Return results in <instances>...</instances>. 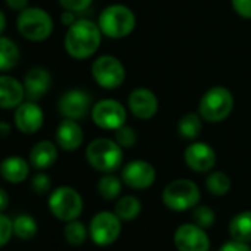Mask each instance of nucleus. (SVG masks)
I'll return each instance as SVG.
<instances>
[{
	"label": "nucleus",
	"mask_w": 251,
	"mask_h": 251,
	"mask_svg": "<svg viewBox=\"0 0 251 251\" xmlns=\"http://www.w3.org/2000/svg\"><path fill=\"white\" fill-rule=\"evenodd\" d=\"M103 34L96 21L78 18L67 27L64 36V49L67 55L75 61H86L96 55L102 45Z\"/></svg>",
	"instance_id": "f257e3e1"
},
{
	"label": "nucleus",
	"mask_w": 251,
	"mask_h": 251,
	"mask_svg": "<svg viewBox=\"0 0 251 251\" xmlns=\"http://www.w3.org/2000/svg\"><path fill=\"white\" fill-rule=\"evenodd\" d=\"M96 23L103 37H108L111 40H121L129 37L138 25L133 9L123 3H112L103 8Z\"/></svg>",
	"instance_id": "f03ea898"
},
{
	"label": "nucleus",
	"mask_w": 251,
	"mask_h": 251,
	"mask_svg": "<svg viewBox=\"0 0 251 251\" xmlns=\"http://www.w3.org/2000/svg\"><path fill=\"white\" fill-rule=\"evenodd\" d=\"M55 30L52 15L40 6H28L17 17V31L31 43H42L50 39Z\"/></svg>",
	"instance_id": "7ed1b4c3"
},
{
	"label": "nucleus",
	"mask_w": 251,
	"mask_h": 251,
	"mask_svg": "<svg viewBox=\"0 0 251 251\" xmlns=\"http://www.w3.org/2000/svg\"><path fill=\"white\" fill-rule=\"evenodd\" d=\"M124 150L114 141V138H96L86 147V161L99 173H114L123 167Z\"/></svg>",
	"instance_id": "20e7f679"
},
{
	"label": "nucleus",
	"mask_w": 251,
	"mask_h": 251,
	"mask_svg": "<svg viewBox=\"0 0 251 251\" xmlns=\"http://www.w3.org/2000/svg\"><path fill=\"white\" fill-rule=\"evenodd\" d=\"M235 106V98L232 92L225 86H213L207 89L200 102L198 114L205 123H223L229 118Z\"/></svg>",
	"instance_id": "39448f33"
},
{
	"label": "nucleus",
	"mask_w": 251,
	"mask_h": 251,
	"mask_svg": "<svg viewBox=\"0 0 251 251\" xmlns=\"http://www.w3.org/2000/svg\"><path fill=\"white\" fill-rule=\"evenodd\" d=\"M161 200L169 210L182 213L198 205L201 191L191 179H175L163 189Z\"/></svg>",
	"instance_id": "423d86ee"
},
{
	"label": "nucleus",
	"mask_w": 251,
	"mask_h": 251,
	"mask_svg": "<svg viewBox=\"0 0 251 251\" xmlns=\"http://www.w3.org/2000/svg\"><path fill=\"white\" fill-rule=\"evenodd\" d=\"M48 207L53 217L67 223L81 216L84 202L77 189L62 185L50 191L48 198Z\"/></svg>",
	"instance_id": "0eeeda50"
},
{
	"label": "nucleus",
	"mask_w": 251,
	"mask_h": 251,
	"mask_svg": "<svg viewBox=\"0 0 251 251\" xmlns=\"http://www.w3.org/2000/svg\"><path fill=\"white\" fill-rule=\"evenodd\" d=\"M93 81L105 90H115L126 81V67L114 55H100L90 65Z\"/></svg>",
	"instance_id": "6e6552de"
},
{
	"label": "nucleus",
	"mask_w": 251,
	"mask_h": 251,
	"mask_svg": "<svg viewBox=\"0 0 251 251\" xmlns=\"http://www.w3.org/2000/svg\"><path fill=\"white\" fill-rule=\"evenodd\" d=\"M129 109L120 100L112 98H105L93 103L90 111V118L96 127L100 130L114 132L127 121Z\"/></svg>",
	"instance_id": "1a4fd4ad"
},
{
	"label": "nucleus",
	"mask_w": 251,
	"mask_h": 251,
	"mask_svg": "<svg viewBox=\"0 0 251 251\" xmlns=\"http://www.w3.org/2000/svg\"><path fill=\"white\" fill-rule=\"evenodd\" d=\"M121 233V219L112 211L96 213L89 225V235L93 244L108 247L114 244Z\"/></svg>",
	"instance_id": "9d476101"
},
{
	"label": "nucleus",
	"mask_w": 251,
	"mask_h": 251,
	"mask_svg": "<svg viewBox=\"0 0 251 251\" xmlns=\"http://www.w3.org/2000/svg\"><path fill=\"white\" fill-rule=\"evenodd\" d=\"M93 106L92 95L84 89H68L64 92L58 100V111L62 118L71 120H83L87 114H90Z\"/></svg>",
	"instance_id": "9b49d317"
},
{
	"label": "nucleus",
	"mask_w": 251,
	"mask_h": 251,
	"mask_svg": "<svg viewBox=\"0 0 251 251\" xmlns=\"http://www.w3.org/2000/svg\"><path fill=\"white\" fill-rule=\"evenodd\" d=\"M45 124V111L39 102L25 99L20 106L14 109V127L25 135L31 136L40 132Z\"/></svg>",
	"instance_id": "f8f14e48"
},
{
	"label": "nucleus",
	"mask_w": 251,
	"mask_h": 251,
	"mask_svg": "<svg viewBox=\"0 0 251 251\" xmlns=\"http://www.w3.org/2000/svg\"><path fill=\"white\" fill-rule=\"evenodd\" d=\"M120 177L126 186L136 191H144L154 185L157 179V170L147 160H133L121 167Z\"/></svg>",
	"instance_id": "ddd939ff"
},
{
	"label": "nucleus",
	"mask_w": 251,
	"mask_h": 251,
	"mask_svg": "<svg viewBox=\"0 0 251 251\" xmlns=\"http://www.w3.org/2000/svg\"><path fill=\"white\" fill-rule=\"evenodd\" d=\"M185 164L195 173H208L217 163V154L214 148L202 141H192L183 152Z\"/></svg>",
	"instance_id": "4468645a"
},
{
	"label": "nucleus",
	"mask_w": 251,
	"mask_h": 251,
	"mask_svg": "<svg viewBox=\"0 0 251 251\" xmlns=\"http://www.w3.org/2000/svg\"><path fill=\"white\" fill-rule=\"evenodd\" d=\"M127 109L129 112L138 118L148 121L154 118L160 109V100L157 95L148 87H136L127 96Z\"/></svg>",
	"instance_id": "2eb2a0df"
},
{
	"label": "nucleus",
	"mask_w": 251,
	"mask_h": 251,
	"mask_svg": "<svg viewBox=\"0 0 251 251\" xmlns=\"http://www.w3.org/2000/svg\"><path fill=\"white\" fill-rule=\"evenodd\" d=\"M175 247L179 251H208L210 238L205 230L195 223L180 225L173 236Z\"/></svg>",
	"instance_id": "dca6fc26"
},
{
	"label": "nucleus",
	"mask_w": 251,
	"mask_h": 251,
	"mask_svg": "<svg viewBox=\"0 0 251 251\" xmlns=\"http://www.w3.org/2000/svg\"><path fill=\"white\" fill-rule=\"evenodd\" d=\"M55 142L59 150L65 152H74L84 144V132L80 121L64 118L59 121L55 130Z\"/></svg>",
	"instance_id": "f3484780"
},
{
	"label": "nucleus",
	"mask_w": 251,
	"mask_h": 251,
	"mask_svg": "<svg viewBox=\"0 0 251 251\" xmlns=\"http://www.w3.org/2000/svg\"><path fill=\"white\" fill-rule=\"evenodd\" d=\"M52 81H53V78L48 68H45V67L30 68L23 78L24 89H25V98L28 100L39 102L50 90Z\"/></svg>",
	"instance_id": "a211bd4d"
},
{
	"label": "nucleus",
	"mask_w": 251,
	"mask_h": 251,
	"mask_svg": "<svg viewBox=\"0 0 251 251\" xmlns=\"http://www.w3.org/2000/svg\"><path fill=\"white\" fill-rule=\"evenodd\" d=\"M25 99L24 83L8 73H0V109L14 111Z\"/></svg>",
	"instance_id": "6ab92c4d"
},
{
	"label": "nucleus",
	"mask_w": 251,
	"mask_h": 251,
	"mask_svg": "<svg viewBox=\"0 0 251 251\" xmlns=\"http://www.w3.org/2000/svg\"><path fill=\"white\" fill-rule=\"evenodd\" d=\"M58 154H59V147L56 145V142L43 139L31 147L28 152V161L31 167L36 169L37 172H46L58 161Z\"/></svg>",
	"instance_id": "aec40b11"
},
{
	"label": "nucleus",
	"mask_w": 251,
	"mask_h": 251,
	"mask_svg": "<svg viewBox=\"0 0 251 251\" xmlns=\"http://www.w3.org/2000/svg\"><path fill=\"white\" fill-rule=\"evenodd\" d=\"M31 169L33 167L28 158H24L21 155H9L0 161V176L12 185L25 182L30 177Z\"/></svg>",
	"instance_id": "412c9836"
},
{
	"label": "nucleus",
	"mask_w": 251,
	"mask_h": 251,
	"mask_svg": "<svg viewBox=\"0 0 251 251\" xmlns=\"http://www.w3.org/2000/svg\"><path fill=\"white\" fill-rule=\"evenodd\" d=\"M21 61V49L18 43L8 37L0 36V73H9Z\"/></svg>",
	"instance_id": "4be33fe9"
},
{
	"label": "nucleus",
	"mask_w": 251,
	"mask_h": 251,
	"mask_svg": "<svg viewBox=\"0 0 251 251\" xmlns=\"http://www.w3.org/2000/svg\"><path fill=\"white\" fill-rule=\"evenodd\" d=\"M202 126H204V120L202 117L197 112H188L183 117H180V120L177 121V133L182 139L185 141H197L202 132Z\"/></svg>",
	"instance_id": "5701e85b"
},
{
	"label": "nucleus",
	"mask_w": 251,
	"mask_h": 251,
	"mask_svg": "<svg viewBox=\"0 0 251 251\" xmlns=\"http://www.w3.org/2000/svg\"><path fill=\"white\" fill-rule=\"evenodd\" d=\"M229 235L241 242H251V211L245 210L235 214L229 222Z\"/></svg>",
	"instance_id": "b1692460"
},
{
	"label": "nucleus",
	"mask_w": 251,
	"mask_h": 251,
	"mask_svg": "<svg viewBox=\"0 0 251 251\" xmlns=\"http://www.w3.org/2000/svg\"><path fill=\"white\" fill-rule=\"evenodd\" d=\"M142 211V202L135 195H124L117 200L114 213L121 219V222H132Z\"/></svg>",
	"instance_id": "393cba45"
},
{
	"label": "nucleus",
	"mask_w": 251,
	"mask_h": 251,
	"mask_svg": "<svg viewBox=\"0 0 251 251\" xmlns=\"http://www.w3.org/2000/svg\"><path fill=\"white\" fill-rule=\"evenodd\" d=\"M123 180L121 177L115 176L114 173H103V176L98 180L96 189L98 194L106 200V201H112L120 198V194L123 191Z\"/></svg>",
	"instance_id": "a878e982"
},
{
	"label": "nucleus",
	"mask_w": 251,
	"mask_h": 251,
	"mask_svg": "<svg viewBox=\"0 0 251 251\" xmlns=\"http://www.w3.org/2000/svg\"><path fill=\"white\" fill-rule=\"evenodd\" d=\"M12 220H14V236H17L23 241H28L37 235L39 225L33 216L23 213V214H18Z\"/></svg>",
	"instance_id": "bb28decb"
},
{
	"label": "nucleus",
	"mask_w": 251,
	"mask_h": 251,
	"mask_svg": "<svg viewBox=\"0 0 251 251\" xmlns=\"http://www.w3.org/2000/svg\"><path fill=\"white\" fill-rule=\"evenodd\" d=\"M205 188H207V191L211 195L223 197V195H226L230 191L232 182H230V177L225 172H220V170H214L213 172L211 170L210 175L205 179Z\"/></svg>",
	"instance_id": "cd10ccee"
},
{
	"label": "nucleus",
	"mask_w": 251,
	"mask_h": 251,
	"mask_svg": "<svg viewBox=\"0 0 251 251\" xmlns=\"http://www.w3.org/2000/svg\"><path fill=\"white\" fill-rule=\"evenodd\" d=\"M89 235V229L84 226V223H81L78 219L67 222L65 227H64V236L65 241L73 245V247H80L84 244V241L87 239Z\"/></svg>",
	"instance_id": "c85d7f7f"
},
{
	"label": "nucleus",
	"mask_w": 251,
	"mask_h": 251,
	"mask_svg": "<svg viewBox=\"0 0 251 251\" xmlns=\"http://www.w3.org/2000/svg\"><path fill=\"white\" fill-rule=\"evenodd\" d=\"M114 141L123 150H129L138 144V133L133 127H130V126H127V123H126L124 126L114 130Z\"/></svg>",
	"instance_id": "c756f323"
},
{
	"label": "nucleus",
	"mask_w": 251,
	"mask_h": 251,
	"mask_svg": "<svg viewBox=\"0 0 251 251\" xmlns=\"http://www.w3.org/2000/svg\"><path fill=\"white\" fill-rule=\"evenodd\" d=\"M192 219H194V223L201 226L202 229H208L214 225L216 222V213L211 210V207L208 205H197L194 207V211H192Z\"/></svg>",
	"instance_id": "7c9ffc66"
},
{
	"label": "nucleus",
	"mask_w": 251,
	"mask_h": 251,
	"mask_svg": "<svg viewBox=\"0 0 251 251\" xmlns=\"http://www.w3.org/2000/svg\"><path fill=\"white\" fill-rule=\"evenodd\" d=\"M31 189L34 194L37 195H45L48 192H50L52 189V180L50 176L45 172H37L33 177H31V183H30Z\"/></svg>",
	"instance_id": "2f4dec72"
},
{
	"label": "nucleus",
	"mask_w": 251,
	"mask_h": 251,
	"mask_svg": "<svg viewBox=\"0 0 251 251\" xmlns=\"http://www.w3.org/2000/svg\"><path fill=\"white\" fill-rule=\"evenodd\" d=\"M12 236H14V220L5 213H0V248L8 245Z\"/></svg>",
	"instance_id": "473e14b6"
},
{
	"label": "nucleus",
	"mask_w": 251,
	"mask_h": 251,
	"mask_svg": "<svg viewBox=\"0 0 251 251\" xmlns=\"http://www.w3.org/2000/svg\"><path fill=\"white\" fill-rule=\"evenodd\" d=\"M58 3L64 11L81 14V12H86L92 6L93 0H58Z\"/></svg>",
	"instance_id": "72a5a7b5"
},
{
	"label": "nucleus",
	"mask_w": 251,
	"mask_h": 251,
	"mask_svg": "<svg viewBox=\"0 0 251 251\" xmlns=\"http://www.w3.org/2000/svg\"><path fill=\"white\" fill-rule=\"evenodd\" d=\"M230 5L238 17L251 20V0H230Z\"/></svg>",
	"instance_id": "f704fd0d"
},
{
	"label": "nucleus",
	"mask_w": 251,
	"mask_h": 251,
	"mask_svg": "<svg viewBox=\"0 0 251 251\" xmlns=\"http://www.w3.org/2000/svg\"><path fill=\"white\" fill-rule=\"evenodd\" d=\"M219 251H251V247L247 242H241L236 239H230L227 242H225Z\"/></svg>",
	"instance_id": "c9c22d12"
},
{
	"label": "nucleus",
	"mask_w": 251,
	"mask_h": 251,
	"mask_svg": "<svg viewBox=\"0 0 251 251\" xmlns=\"http://www.w3.org/2000/svg\"><path fill=\"white\" fill-rule=\"evenodd\" d=\"M3 2H5V5H6L11 11L20 14L21 11H24L25 8H28L30 0H3Z\"/></svg>",
	"instance_id": "e433bc0d"
},
{
	"label": "nucleus",
	"mask_w": 251,
	"mask_h": 251,
	"mask_svg": "<svg viewBox=\"0 0 251 251\" xmlns=\"http://www.w3.org/2000/svg\"><path fill=\"white\" fill-rule=\"evenodd\" d=\"M77 20H78V18H77V14H74V12L62 11V14H61V23H62V25H65V27H70V25L74 24Z\"/></svg>",
	"instance_id": "4c0bfd02"
},
{
	"label": "nucleus",
	"mask_w": 251,
	"mask_h": 251,
	"mask_svg": "<svg viewBox=\"0 0 251 251\" xmlns=\"http://www.w3.org/2000/svg\"><path fill=\"white\" fill-rule=\"evenodd\" d=\"M9 202H11V200H9L8 191L5 188L0 186V213H5L6 211V208L9 207Z\"/></svg>",
	"instance_id": "58836bf2"
},
{
	"label": "nucleus",
	"mask_w": 251,
	"mask_h": 251,
	"mask_svg": "<svg viewBox=\"0 0 251 251\" xmlns=\"http://www.w3.org/2000/svg\"><path fill=\"white\" fill-rule=\"evenodd\" d=\"M11 133H12V124L5 120H0V139L11 136Z\"/></svg>",
	"instance_id": "ea45409f"
},
{
	"label": "nucleus",
	"mask_w": 251,
	"mask_h": 251,
	"mask_svg": "<svg viewBox=\"0 0 251 251\" xmlns=\"http://www.w3.org/2000/svg\"><path fill=\"white\" fill-rule=\"evenodd\" d=\"M6 25H8V18H6V14L0 9V36H3L5 30H6Z\"/></svg>",
	"instance_id": "a19ab883"
}]
</instances>
